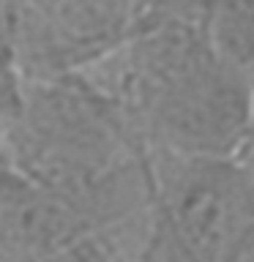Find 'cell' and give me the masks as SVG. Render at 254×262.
<instances>
[{
    "mask_svg": "<svg viewBox=\"0 0 254 262\" xmlns=\"http://www.w3.org/2000/svg\"><path fill=\"white\" fill-rule=\"evenodd\" d=\"M229 262H254V221L246 227V232L241 235V241H238Z\"/></svg>",
    "mask_w": 254,
    "mask_h": 262,
    "instance_id": "obj_5",
    "label": "cell"
},
{
    "mask_svg": "<svg viewBox=\"0 0 254 262\" xmlns=\"http://www.w3.org/2000/svg\"><path fill=\"white\" fill-rule=\"evenodd\" d=\"M120 0H25V28L49 57L98 55L120 33Z\"/></svg>",
    "mask_w": 254,
    "mask_h": 262,
    "instance_id": "obj_3",
    "label": "cell"
},
{
    "mask_svg": "<svg viewBox=\"0 0 254 262\" xmlns=\"http://www.w3.org/2000/svg\"><path fill=\"white\" fill-rule=\"evenodd\" d=\"M238 169V178L243 183V191H246V200H249V210H251V219H254V112H251V120L246 126V134L238 145V150L232 153V159Z\"/></svg>",
    "mask_w": 254,
    "mask_h": 262,
    "instance_id": "obj_4",
    "label": "cell"
},
{
    "mask_svg": "<svg viewBox=\"0 0 254 262\" xmlns=\"http://www.w3.org/2000/svg\"><path fill=\"white\" fill-rule=\"evenodd\" d=\"M151 194L164 262H229L254 221L229 159L161 150Z\"/></svg>",
    "mask_w": 254,
    "mask_h": 262,
    "instance_id": "obj_2",
    "label": "cell"
},
{
    "mask_svg": "<svg viewBox=\"0 0 254 262\" xmlns=\"http://www.w3.org/2000/svg\"><path fill=\"white\" fill-rule=\"evenodd\" d=\"M134 93L161 150L232 159L254 112V82L208 30L164 25L134 52Z\"/></svg>",
    "mask_w": 254,
    "mask_h": 262,
    "instance_id": "obj_1",
    "label": "cell"
},
{
    "mask_svg": "<svg viewBox=\"0 0 254 262\" xmlns=\"http://www.w3.org/2000/svg\"><path fill=\"white\" fill-rule=\"evenodd\" d=\"M16 101V93H14V85H11V77L0 69V115H6L8 110L14 106Z\"/></svg>",
    "mask_w": 254,
    "mask_h": 262,
    "instance_id": "obj_6",
    "label": "cell"
}]
</instances>
